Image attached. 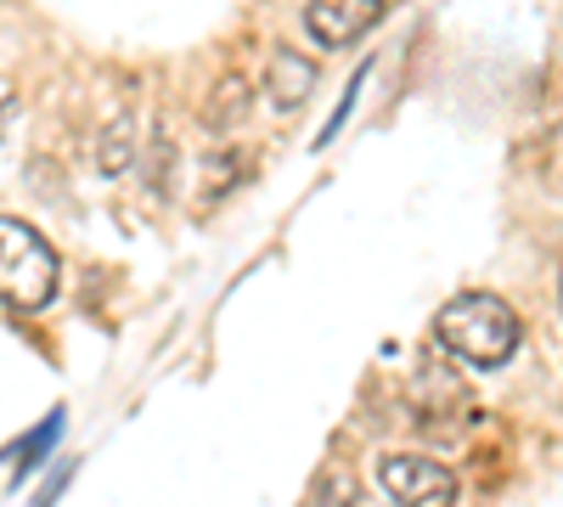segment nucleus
I'll list each match as a JSON object with an SVG mask.
<instances>
[{"label":"nucleus","mask_w":563,"mask_h":507,"mask_svg":"<svg viewBox=\"0 0 563 507\" xmlns=\"http://www.w3.org/2000/svg\"><path fill=\"white\" fill-rule=\"evenodd\" d=\"M434 344L462 366L496 373V366H507L512 350H519V316H512L496 294H462L434 316Z\"/></svg>","instance_id":"f257e3e1"},{"label":"nucleus","mask_w":563,"mask_h":507,"mask_svg":"<svg viewBox=\"0 0 563 507\" xmlns=\"http://www.w3.org/2000/svg\"><path fill=\"white\" fill-rule=\"evenodd\" d=\"M57 299V249L34 225L0 214V305L45 310Z\"/></svg>","instance_id":"f03ea898"},{"label":"nucleus","mask_w":563,"mask_h":507,"mask_svg":"<svg viewBox=\"0 0 563 507\" xmlns=\"http://www.w3.org/2000/svg\"><path fill=\"white\" fill-rule=\"evenodd\" d=\"M378 480L400 507H456V480H451L445 463H434V456L389 451L378 463Z\"/></svg>","instance_id":"7ed1b4c3"},{"label":"nucleus","mask_w":563,"mask_h":507,"mask_svg":"<svg viewBox=\"0 0 563 507\" xmlns=\"http://www.w3.org/2000/svg\"><path fill=\"white\" fill-rule=\"evenodd\" d=\"M384 18V0H310L305 7V34L327 52H344V45L366 40Z\"/></svg>","instance_id":"20e7f679"},{"label":"nucleus","mask_w":563,"mask_h":507,"mask_svg":"<svg viewBox=\"0 0 563 507\" xmlns=\"http://www.w3.org/2000/svg\"><path fill=\"white\" fill-rule=\"evenodd\" d=\"M310 90H316V63L305 52H294V45H276L271 63H265V97H271V108L294 113V108L310 102Z\"/></svg>","instance_id":"39448f33"},{"label":"nucleus","mask_w":563,"mask_h":507,"mask_svg":"<svg viewBox=\"0 0 563 507\" xmlns=\"http://www.w3.org/2000/svg\"><path fill=\"white\" fill-rule=\"evenodd\" d=\"M249 102H254V90H249V79H238V74H225L214 90H209V102H203V124L214 130V135H225V130H238L243 119H249Z\"/></svg>","instance_id":"423d86ee"},{"label":"nucleus","mask_w":563,"mask_h":507,"mask_svg":"<svg viewBox=\"0 0 563 507\" xmlns=\"http://www.w3.org/2000/svg\"><path fill=\"white\" fill-rule=\"evenodd\" d=\"M97 158H102V175H119V169L141 164V153H135V119H130V113H119V119L102 130Z\"/></svg>","instance_id":"0eeeda50"},{"label":"nucleus","mask_w":563,"mask_h":507,"mask_svg":"<svg viewBox=\"0 0 563 507\" xmlns=\"http://www.w3.org/2000/svg\"><path fill=\"white\" fill-rule=\"evenodd\" d=\"M57 434H63V411H52V423H45V429H34V440H29V456L18 463V485H23V480L34 474V463H40V456L57 445Z\"/></svg>","instance_id":"6e6552de"},{"label":"nucleus","mask_w":563,"mask_h":507,"mask_svg":"<svg viewBox=\"0 0 563 507\" xmlns=\"http://www.w3.org/2000/svg\"><path fill=\"white\" fill-rule=\"evenodd\" d=\"M327 507H361V502H350V496H333V502H327Z\"/></svg>","instance_id":"1a4fd4ad"}]
</instances>
